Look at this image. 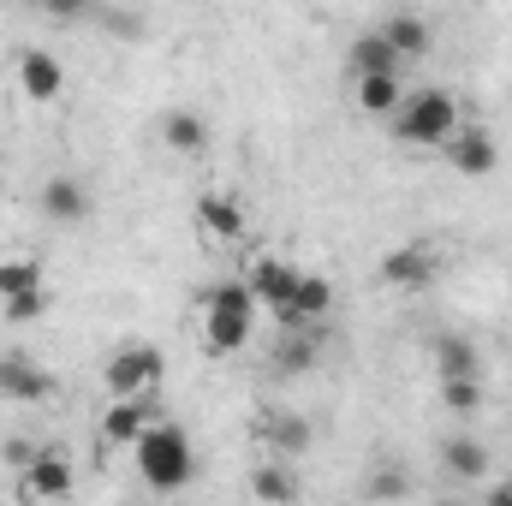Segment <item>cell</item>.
I'll return each mask as SVG.
<instances>
[{
	"label": "cell",
	"mask_w": 512,
	"mask_h": 506,
	"mask_svg": "<svg viewBox=\"0 0 512 506\" xmlns=\"http://www.w3.org/2000/svg\"><path fill=\"white\" fill-rule=\"evenodd\" d=\"M251 328H256V298L245 280H215L203 292V346L215 358H233L251 346Z\"/></svg>",
	"instance_id": "obj_1"
},
{
	"label": "cell",
	"mask_w": 512,
	"mask_h": 506,
	"mask_svg": "<svg viewBox=\"0 0 512 506\" xmlns=\"http://www.w3.org/2000/svg\"><path fill=\"white\" fill-rule=\"evenodd\" d=\"M131 453H137V477H143L155 495H179V489H191V477H197V447H191V435H185L179 423H155Z\"/></svg>",
	"instance_id": "obj_2"
},
{
	"label": "cell",
	"mask_w": 512,
	"mask_h": 506,
	"mask_svg": "<svg viewBox=\"0 0 512 506\" xmlns=\"http://www.w3.org/2000/svg\"><path fill=\"white\" fill-rule=\"evenodd\" d=\"M387 126H393V143H411V149H447L453 131L465 126V120H459V96L435 84V90H411L405 108H399Z\"/></svg>",
	"instance_id": "obj_3"
},
{
	"label": "cell",
	"mask_w": 512,
	"mask_h": 506,
	"mask_svg": "<svg viewBox=\"0 0 512 506\" xmlns=\"http://www.w3.org/2000/svg\"><path fill=\"white\" fill-rule=\"evenodd\" d=\"M167 381V358L155 346H120L108 364H102V387L108 399H149V387Z\"/></svg>",
	"instance_id": "obj_4"
},
{
	"label": "cell",
	"mask_w": 512,
	"mask_h": 506,
	"mask_svg": "<svg viewBox=\"0 0 512 506\" xmlns=\"http://www.w3.org/2000/svg\"><path fill=\"white\" fill-rule=\"evenodd\" d=\"M0 399H12V405H42V399H54V370L36 364L24 346H6V352H0Z\"/></svg>",
	"instance_id": "obj_5"
},
{
	"label": "cell",
	"mask_w": 512,
	"mask_h": 506,
	"mask_svg": "<svg viewBox=\"0 0 512 506\" xmlns=\"http://www.w3.org/2000/svg\"><path fill=\"white\" fill-rule=\"evenodd\" d=\"M36 209H42V221H54V227H84V221H90V185H84L78 173H48L42 191H36Z\"/></svg>",
	"instance_id": "obj_6"
},
{
	"label": "cell",
	"mask_w": 512,
	"mask_h": 506,
	"mask_svg": "<svg viewBox=\"0 0 512 506\" xmlns=\"http://www.w3.org/2000/svg\"><path fill=\"white\" fill-rule=\"evenodd\" d=\"M328 310H334V280L328 274H298V286H292V298H286V310L274 322H280V334H292V328H328Z\"/></svg>",
	"instance_id": "obj_7"
},
{
	"label": "cell",
	"mask_w": 512,
	"mask_h": 506,
	"mask_svg": "<svg viewBox=\"0 0 512 506\" xmlns=\"http://www.w3.org/2000/svg\"><path fill=\"white\" fill-rule=\"evenodd\" d=\"M435 274H441V251L423 245V239H411V245H399V251L382 256V280L393 292H429Z\"/></svg>",
	"instance_id": "obj_8"
},
{
	"label": "cell",
	"mask_w": 512,
	"mask_h": 506,
	"mask_svg": "<svg viewBox=\"0 0 512 506\" xmlns=\"http://www.w3.org/2000/svg\"><path fill=\"white\" fill-rule=\"evenodd\" d=\"M18 96L36 102V108L60 102V96H66V66H60L48 48H18Z\"/></svg>",
	"instance_id": "obj_9"
},
{
	"label": "cell",
	"mask_w": 512,
	"mask_h": 506,
	"mask_svg": "<svg viewBox=\"0 0 512 506\" xmlns=\"http://www.w3.org/2000/svg\"><path fill=\"white\" fill-rule=\"evenodd\" d=\"M447 167L465 173V179H489V173L501 167V143H495V131L489 126H459L453 131V143H447Z\"/></svg>",
	"instance_id": "obj_10"
},
{
	"label": "cell",
	"mask_w": 512,
	"mask_h": 506,
	"mask_svg": "<svg viewBox=\"0 0 512 506\" xmlns=\"http://www.w3.org/2000/svg\"><path fill=\"white\" fill-rule=\"evenodd\" d=\"M298 262H286V256H256L251 262V274H245V286H251V298H256V310H286V298H292V286H298Z\"/></svg>",
	"instance_id": "obj_11"
},
{
	"label": "cell",
	"mask_w": 512,
	"mask_h": 506,
	"mask_svg": "<svg viewBox=\"0 0 512 506\" xmlns=\"http://www.w3.org/2000/svg\"><path fill=\"white\" fill-rule=\"evenodd\" d=\"M18 489H24L30 501H66V495H72V459H66L60 447H42L36 465L18 477Z\"/></svg>",
	"instance_id": "obj_12"
},
{
	"label": "cell",
	"mask_w": 512,
	"mask_h": 506,
	"mask_svg": "<svg viewBox=\"0 0 512 506\" xmlns=\"http://www.w3.org/2000/svg\"><path fill=\"white\" fill-rule=\"evenodd\" d=\"M96 429H102L108 447H137L155 429V411H149V399H108V411H102Z\"/></svg>",
	"instance_id": "obj_13"
},
{
	"label": "cell",
	"mask_w": 512,
	"mask_h": 506,
	"mask_svg": "<svg viewBox=\"0 0 512 506\" xmlns=\"http://www.w3.org/2000/svg\"><path fill=\"white\" fill-rule=\"evenodd\" d=\"M322 346H328V328L274 334V370H280V376H310V370L322 364Z\"/></svg>",
	"instance_id": "obj_14"
},
{
	"label": "cell",
	"mask_w": 512,
	"mask_h": 506,
	"mask_svg": "<svg viewBox=\"0 0 512 506\" xmlns=\"http://www.w3.org/2000/svg\"><path fill=\"white\" fill-rule=\"evenodd\" d=\"M197 227H203L215 245H239V239H245V209H239L227 191H203V197H197Z\"/></svg>",
	"instance_id": "obj_15"
},
{
	"label": "cell",
	"mask_w": 512,
	"mask_h": 506,
	"mask_svg": "<svg viewBox=\"0 0 512 506\" xmlns=\"http://www.w3.org/2000/svg\"><path fill=\"white\" fill-rule=\"evenodd\" d=\"M405 72H382V78H352V102L370 114V120H393L405 108Z\"/></svg>",
	"instance_id": "obj_16"
},
{
	"label": "cell",
	"mask_w": 512,
	"mask_h": 506,
	"mask_svg": "<svg viewBox=\"0 0 512 506\" xmlns=\"http://www.w3.org/2000/svg\"><path fill=\"white\" fill-rule=\"evenodd\" d=\"M441 471H447L453 483H483V477H489V447H483L477 435H447V441H441Z\"/></svg>",
	"instance_id": "obj_17"
},
{
	"label": "cell",
	"mask_w": 512,
	"mask_h": 506,
	"mask_svg": "<svg viewBox=\"0 0 512 506\" xmlns=\"http://www.w3.org/2000/svg\"><path fill=\"white\" fill-rule=\"evenodd\" d=\"M382 36L399 60H423V54L435 48V30H429L423 12H393V18H382Z\"/></svg>",
	"instance_id": "obj_18"
},
{
	"label": "cell",
	"mask_w": 512,
	"mask_h": 506,
	"mask_svg": "<svg viewBox=\"0 0 512 506\" xmlns=\"http://www.w3.org/2000/svg\"><path fill=\"white\" fill-rule=\"evenodd\" d=\"M435 376L441 381H477L483 358L471 346V334H435Z\"/></svg>",
	"instance_id": "obj_19"
},
{
	"label": "cell",
	"mask_w": 512,
	"mask_h": 506,
	"mask_svg": "<svg viewBox=\"0 0 512 506\" xmlns=\"http://www.w3.org/2000/svg\"><path fill=\"white\" fill-rule=\"evenodd\" d=\"M161 143L173 155H203L209 149V120L197 108H173V114H161Z\"/></svg>",
	"instance_id": "obj_20"
},
{
	"label": "cell",
	"mask_w": 512,
	"mask_h": 506,
	"mask_svg": "<svg viewBox=\"0 0 512 506\" xmlns=\"http://www.w3.org/2000/svg\"><path fill=\"white\" fill-rule=\"evenodd\" d=\"M251 495L262 506H298L304 483L292 477V465H286V459H268V465H256V471H251Z\"/></svg>",
	"instance_id": "obj_21"
},
{
	"label": "cell",
	"mask_w": 512,
	"mask_h": 506,
	"mask_svg": "<svg viewBox=\"0 0 512 506\" xmlns=\"http://www.w3.org/2000/svg\"><path fill=\"white\" fill-rule=\"evenodd\" d=\"M346 66H352V78H382V72H405V60H399V54L387 48L382 30H364V36L352 42Z\"/></svg>",
	"instance_id": "obj_22"
},
{
	"label": "cell",
	"mask_w": 512,
	"mask_h": 506,
	"mask_svg": "<svg viewBox=\"0 0 512 506\" xmlns=\"http://www.w3.org/2000/svg\"><path fill=\"white\" fill-rule=\"evenodd\" d=\"M262 435H268V447H274V453H286V459H304V453H310V441H316V435H310V423H304L298 411H274V417L262 423Z\"/></svg>",
	"instance_id": "obj_23"
},
{
	"label": "cell",
	"mask_w": 512,
	"mask_h": 506,
	"mask_svg": "<svg viewBox=\"0 0 512 506\" xmlns=\"http://www.w3.org/2000/svg\"><path fill=\"white\" fill-rule=\"evenodd\" d=\"M30 292H48L42 286V262L36 256H6L0 262V304L6 298H30Z\"/></svg>",
	"instance_id": "obj_24"
},
{
	"label": "cell",
	"mask_w": 512,
	"mask_h": 506,
	"mask_svg": "<svg viewBox=\"0 0 512 506\" xmlns=\"http://www.w3.org/2000/svg\"><path fill=\"white\" fill-rule=\"evenodd\" d=\"M441 405H447L453 417H471V411L483 405V381H441Z\"/></svg>",
	"instance_id": "obj_25"
},
{
	"label": "cell",
	"mask_w": 512,
	"mask_h": 506,
	"mask_svg": "<svg viewBox=\"0 0 512 506\" xmlns=\"http://www.w3.org/2000/svg\"><path fill=\"white\" fill-rule=\"evenodd\" d=\"M42 310H48V292H30V298H6V304H0V316H6L12 328H30V322H42Z\"/></svg>",
	"instance_id": "obj_26"
},
{
	"label": "cell",
	"mask_w": 512,
	"mask_h": 506,
	"mask_svg": "<svg viewBox=\"0 0 512 506\" xmlns=\"http://www.w3.org/2000/svg\"><path fill=\"white\" fill-rule=\"evenodd\" d=\"M36 453H42V447H36V441H24V435H12V441H6V447H0V459H6V465H12V471H18V477H24V471H30V465H36Z\"/></svg>",
	"instance_id": "obj_27"
},
{
	"label": "cell",
	"mask_w": 512,
	"mask_h": 506,
	"mask_svg": "<svg viewBox=\"0 0 512 506\" xmlns=\"http://www.w3.org/2000/svg\"><path fill=\"white\" fill-rule=\"evenodd\" d=\"M405 489H411V483H405V471H393V465H382V471H376V483H370V495H376V501H405Z\"/></svg>",
	"instance_id": "obj_28"
},
{
	"label": "cell",
	"mask_w": 512,
	"mask_h": 506,
	"mask_svg": "<svg viewBox=\"0 0 512 506\" xmlns=\"http://www.w3.org/2000/svg\"><path fill=\"white\" fill-rule=\"evenodd\" d=\"M483 506H512V477H507V483H501V489H495V495H489Z\"/></svg>",
	"instance_id": "obj_29"
},
{
	"label": "cell",
	"mask_w": 512,
	"mask_h": 506,
	"mask_svg": "<svg viewBox=\"0 0 512 506\" xmlns=\"http://www.w3.org/2000/svg\"><path fill=\"white\" fill-rule=\"evenodd\" d=\"M0 197H6V173H0Z\"/></svg>",
	"instance_id": "obj_30"
},
{
	"label": "cell",
	"mask_w": 512,
	"mask_h": 506,
	"mask_svg": "<svg viewBox=\"0 0 512 506\" xmlns=\"http://www.w3.org/2000/svg\"><path fill=\"white\" fill-rule=\"evenodd\" d=\"M441 506H465V501H441Z\"/></svg>",
	"instance_id": "obj_31"
}]
</instances>
